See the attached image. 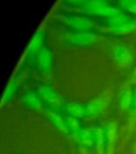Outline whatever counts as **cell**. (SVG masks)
I'll return each instance as SVG.
<instances>
[{
  "mask_svg": "<svg viewBox=\"0 0 136 154\" xmlns=\"http://www.w3.org/2000/svg\"><path fill=\"white\" fill-rule=\"evenodd\" d=\"M18 88H19V84H18L17 79L15 78H12L4 89V93L1 98V104H0L1 107H3L6 104L10 103L12 100L13 96L17 93Z\"/></svg>",
  "mask_w": 136,
  "mask_h": 154,
  "instance_id": "4fadbf2b",
  "label": "cell"
},
{
  "mask_svg": "<svg viewBox=\"0 0 136 154\" xmlns=\"http://www.w3.org/2000/svg\"><path fill=\"white\" fill-rule=\"evenodd\" d=\"M120 6L127 11L136 14V0H125V1H120Z\"/></svg>",
  "mask_w": 136,
  "mask_h": 154,
  "instance_id": "d6986e66",
  "label": "cell"
},
{
  "mask_svg": "<svg viewBox=\"0 0 136 154\" xmlns=\"http://www.w3.org/2000/svg\"><path fill=\"white\" fill-rule=\"evenodd\" d=\"M43 38H44V32L40 27V28H38L35 31L31 41L27 45V48L23 52L19 65H18L16 68V72L23 69L27 65H29V63H31L34 60L35 56L38 55L37 53H38V51L43 47Z\"/></svg>",
  "mask_w": 136,
  "mask_h": 154,
  "instance_id": "7a4b0ae2",
  "label": "cell"
},
{
  "mask_svg": "<svg viewBox=\"0 0 136 154\" xmlns=\"http://www.w3.org/2000/svg\"><path fill=\"white\" fill-rule=\"evenodd\" d=\"M112 57L120 67L129 68L134 62V54L132 51L125 44H116L112 50Z\"/></svg>",
  "mask_w": 136,
  "mask_h": 154,
  "instance_id": "277c9868",
  "label": "cell"
},
{
  "mask_svg": "<svg viewBox=\"0 0 136 154\" xmlns=\"http://www.w3.org/2000/svg\"><path fill=\"white\" fill-rule=\"evenodd\" d=\"M132 107L136 108V87L133 90V96H132Z\"/></svg>",
  "mask_w": 136,
  "mask_h": 154,
  "instance_id": "ffe728a7",
  "label": "cell"
},
{
  "mask_svg": "<svg viewBox=\"0 0 136 154\" xmlns=\"http://www.w3.org/2000/svg\"><path fill=\"white\" fill-rule=\"evenodd\" d=\"M135 121H136V114H135Z\"/></svg>",
  "mask_w": 136,
  "mask_h": 154,
  "instance_id": "7402d4cb",
  "label": "cell"
},
{
  "mask_svg": "<svg viewBox=\"0 0 136 154\" xmlns=\"http://www.w3.org/2000/svg\"><path fill=\"white\" fill-rule=\"evenodd\" d=\"M70 4L78 7L81 11L89 15L113 18L122 13L119 8H115L105 1H68Z\"/></svg>",
  "mask_w": 136,
  "mask_h": 154,
  "instance_id": "6da1fadb",
  "label": "cell"
},
{
  "mask_svg": "<svg viewBox=\"0 0 136 154\" xmlns=\"http://www.w3.org/2000/svg\"><path fill=\"white\" fill-rule=\"evenodd\" d=\"M97 40V35L92 32L68 33L62 37V41L68 46H88Z\"/></svg>",
  "mask_w": 136,
  "mask_h": 154,
  "instance_id": "5b68a950",
  "label": "cell"
},
{
  "mask_svg": "<svg viewBox=\"0 0 136 154\" xmlns=\"http://www.w3.org/2000/svg\"><path fill=\"white\" fill-rule=\"evenodd\" d=\"M38 95L40 99L50 105L53 108H58L59 106H62V99L60 94L57 93L55 89L49 85L40 86L38 89Z\"/></svg>",
  "mask_w": 136,
  "mask_h": 154,
  "instance_id": "52a82bcc",
  "label": "cell"
},
{
  "mask_svg": "<svg viewBox=\"0 0 136 154\" xmlns=\"http://www.w3.org/2000/svg\"><path fill=\"white\" fill-rule=\"evenodd\" d=\"M65 110L68 113V116L74 117L76 119H81L86 116L85 107L77 103H68L65 106Z\"/></svg>",
  "mask_w": 136,
  "mask_h": 154,
  "instance_id": "2e32d148",
  "label": "cell"
},
{
  "mask_svg": "<svg viewBox=\"0 0 136 154\" xmlns=\"http://www.w3.org/2000/svg\"><path fill=\"white\" fill-rule=\"evenodd\" d=\"M105 143L106 151L105 154H114L116 143V126L115 123H109L105 128Z\"/></svg>",
  "mask_w": 136,
  "mask_h": 154,
  "instance_id": "30bf717a",
  "label": "cell"
},
{
  "mask_svg": "<svg viewBox=\"0 0 136 154\" xmlns=\"http://www.w3.org/2000/svg\"><path fill=\"white\" fill-rule=\"evenodd\" d=\"M37 57L38 67L42 71V73L50 74L53 65V56L51 51L46 46H43L42 49L38 51Z\"/></svg>",
  "mask_w": 136,
  "mask_h": 154,
  "instance_id": "ba28073f",
  "label": "cell"
},
{
  "mask_svg": "<svg viewBox=\"0 0 136 154\" xmlns=\"http://www.w3.org/2000/svg\"><path fill=\"white\" fill-rule=\"evenodd\" d=\"M49 118L50 122L54 124V126L61 132L62 133H68V128L66 125V122L62 119V117L54 111H50L49 112Z\"/></svg>",
  "mask_w": 136,
  "mask_h": 154,
  "instance_id": "e0dca14e",
  "label": "cell"
},
{
  "mask_svg": "<svg viewBox=\"0 0 136 154\" xmlns=\"http://www.w3.org/2000/svg\"><path fill=\"white\" fill-rule=\"evenodd\" d=\"M75 138L77 142L83 147H92L95 145V138H94V133L93 129L92 130H86V129H80L77 133L74 134Z\"/></svg>",
  "mask_w": 136,
  "mask_h": 154,
  "instance_id": "7c38bea8",
  "label": "cell"
},
{
  "mask_svg": "<svg viewBox=\"0 0 136 154\" xmlns=\"http://www.w3.org/2000/svg\"><path fill=\"white\" fill-rule=\"evenodd\" d=\"M111 96L108 93H104L94 97L89 103H87L86 106H84L86 117H95L102 114L109 106Z\"/></svg>",
  "mask_w": 136,
  "mask_h": 154,
  "instance_id": "3957f363",
  "label": "cell"
},
{
  "mask_svg": "<svg viewBox=\"0 0 136 154\" xmlns=\"http://www.w3.org/2000/svg\"><path fill=\"white\" fill-rule=\"evenodd\" d=\"M66 125H67V128L68 130H70L73 134H76L77 133L81 128H80V123L78 122V119H76L74 117H71V116H68L66 118Z\"/></svg>",
  "mask_w": 136,
  "mask_h": 154,
  "instance_id": "ac0fdd59",
  "label": "cell"
},
{
  "mask_svg": "<svg viewBox=\"0 0 136 154\" xmlns=\"http://www.w3.org/2000/svg\"><path fill=\"white\" fill-rule=\"evenodd\" d=\"M61 20L72 26L73 28L81 30V32H87L94 26V23L92 22V20L85 16L65 15L61 16Z\"/></svg>",
  "mask_w": 136,
  "mask_h": 154,
  "instance_id": "8992f818",
  "label": "cell"
},
{
  "mask_svg": "<svg viewBox=\"0 0 136 154\" xmlns=\"http://www.w3.org/2000/svg\"><path fill=\"white\" fill-rule=\"evenodd\" d=\"M23 102L25 105L26 107L30 108V109L40 111L42 109V104L39 95H37L35 92L31 90L26 91L23 95Z\"/></svg>",
  "mask_w": 136,
  "mask_h": 154,
  "instance_id": "8fae6325",
  "label": "cell"
},
{
  "mask_svg": "<svg viewBox=\"0 0 136 154\" xmlns=\"http://www.w3.org/2000/svg\"><path fill=\"white\" fill-rule=\"evenodd\" d=\"M94 138L95 146L97 149V154H105L106 151V143H105V131L102 128H94Z\"/></svg>",
  "mask_w": 136,
  "mask_h": 154,
  "instance_id": "9a60e30c",
  "label": "cell"
},
{
  "mask_svg": "<svg viewBox=\"0 0 136 154\" xmlns=\"http://www.w3.org/2000/svg\"><path fill=\"white\" fill-rule=\"evenodd\" d=\"M136 30V20H128L120 24L116 25H108L103 29V31L109 33L110 35H126Z\"/></svg>",
  "mask_w": 136,
  "mask_h": 154,
  "instance_id": "9c48e42d",
  "label": "cell"
},
{
  "mask_svg": "<svg viewBox=\"0 0 136 154\" xmlns=\"http://www.w3.org/2000/svg\"><path fill=\"white\" fill-rule=\"evenodd\" d=\"M132 96H133V90L130 85H126L119 94V106L124 110L130 109L132 106Z\"/></svg>",
  "mask_w": 136,
  "mask_h": 154,
  "instance_id": "5bb4252c",
  "label": "cell"
},
{
  "mask_svg": "<svg viewBox=\"0 0 136 154\" xmlns=\"http://www.w3.org/2000/svg\"><path fill=\"white\" fill-rule=\"evenodd\" d=\"M131 81H133V82H135L136 81V66L133 69V72H132V75H131Z\"/></svg>",
  "mask_w": 136,
  "mask_h": 154,
  "instance_id": "44dd1931",
  "label": "cell"
}]
</instances>
